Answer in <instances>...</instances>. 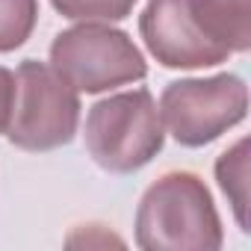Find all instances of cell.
<instances>
[{
  "instance_id": "4",
  "label": "cell",
  "mask_w": 251,
  "mask_h": 251,
  "mask_svg": "<svg viewBox=\"0 0 251 251\" xmlns=\"http://www.w3.org/2000/svg\"><path fill=\"white\" fill-rule=\"evenodd\" d=\"M50 65L77 92H106L136 83L148 74L145 56L133 39L106 24H80L62 30L50 45Z\"/></svg>"
},
{
  "instance_id": "2",
  "label": "cell",
  "mask_w": 251,
  "mask_h": 251,
  "mask_svg": "<svg viewBox=\"0 0 251 251\" xmlns=\"http://www.w3.org/2000/svg\"><path fill=\"white\" fill-rule=\"evenodd\" d=\"M163 118L148 89L98 100L86 115V151L109 175H130L163 148Z\"/></svg>"
},
{
  "instance_id": "8",
  "label": "cell",
  "mask_w": 251,
  "mask_h": 251,
  "mask_svg": "<svg viewBox=\"0 0 251 251\" xmlns=\"http://www.w3.org/2000/svg\"><path fill=\"white\" fill-rule=\"evenodd\" d=\"M216 180L227 195L239 230L248 233V139H239L216 163Z\"/></svg>"
},
{
  "instance_id": "7",
  "label": "cell",
  "mask_w": 251,
  "mask_h": 251,
  "mask_svg": "<svg viewBox=\"0 0 251 251\" xmlns=\"http://www.w3.org/2000/svg\"><path fill=\"white\" fill-rule=\"evenodd\" d=\"M198 30L227 53L251 48V0H186Z\"/></svg>"
},
{
  "instance_id": "6",
  "label": "cell",
  "mask_w": 251,
  "mask_h": 251,
  "mask_svg": "<svg viewBox=\"0 0 251 251\" xmlns=\"http://www.w3.org/2000/svg\"><path fill=\"white\" fill-rule=\"evenodd\" d=\"M139 33L166 68H210L227 59V50L198 30L186 0H148Z\"/></svg>"
},
{
  "instance_id": "10",
  "label": "cell",
  "mask_w": 251,
  "mask_h": 251,
  "mask_svg": "<svg viewBox=\"0 0 251 251\" xmlns=\"http://www.w3.org/2000/svg\"><path fill=\"white\" fill-rule=\"evenodd\" d=\"M53 9L71 21H121L136 6V0H50Z\"/></svg>"
},
{
  "instance_id": "11",
  "label": "cell",
  "mask_w": 251,
  "mask_h": 251,
  "mask_svg": "<svg viewBox=\"0 0 251 251\" xmlns=\"http://www.w3.org/2000/svg\"><path fill=\"white\" fill-rule=\"evenodd\" d=\"M15 106V74L0 65V133H6Z\"/></svg>"
},
{
  "instance_id": "5",
  "label": "cell",
  "mask_w": 251,
  "mask_h": 251,
  "mask_svg": "<svg viewBox=\"0 0 251 251\" xmlns=\"http://www.w3.org/2000/svg\"><path fill=\"white\" fill-rule=\"evenodd\" d=\"M248 89L236 74H216L207 80H175L160 98V118L169 133L186 145L201 148L245 118Z\"/></svg>"
},
{
  "instance_id": "3",
  "label": "cell",
  "mask_w": 251,
  "mask_h": 251,
  "mask_svg": "<svg viewBox=\"0 0 251 251\" xmlns=\"http://www.w3.org/2000/svg\"><path fill=\"white\" fill-rule=\"evenodd\" d=\"M80 121L77 89L48 62L24 59L15 74L9 142L21 151H53L74 139Z\"/></svg>"
},
{
  "instance_id": "1",
  "label": "cell",
  "mask_w": 251,
  "mask_h": 251,
  "mask_svg": "<svg viewBox=\"0 0 251 251\" xmlns=\"http://www.w3.org/2000/svg\"><path fill=\"white\" fill-rule=\"evenodd\" d=\"M136 245L145 251H216L222 222L210 189L192 172H169L139 201Z\"/></svg>"
},
{
  "instance_id": "9",
  "label": "cell",
  "mask_w": 251,
  "mask_h": 251,
  "mask_svg": "<svg viewBox=\"0 0 251 251\" xmlns=\"http://www.w3.org/2000/svg\"><path fill=\"white\" fill-rule=\"evenodd\" d=\"M39 21V0H0V53L21 48Z\"/></svg>"
}]
</instances>
